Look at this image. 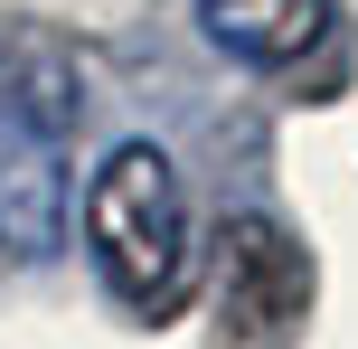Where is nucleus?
<instances>
[{"mask_svg":"<svg viewBox=\"0 0 358 349\" xmlns=\"http://www.w3.org/2000/svg\"><path fill=\"white\" fill-rule=\"evenodd\" d=\"M85 245L94 274L113 283V302L132 312H170L198 274V236H189V189H179L161 142H113L104 170L85 180Z\"/></svg>","mask_w":358,"mask_h":349,"instance_id":"obj_1","label":"nucleus"},{"mask_svg":"<svg viewBox=\"0 0 358 349\" xmlns=\"http://www.w3.org/2000/svg\"><path fill=\"white\" fill-rule=\"evenodd\" d=\"M302 302H311V264H302V245H292L283 227L245 218V227L227 236V321H255L245 349H283L292 321H302Z\"/></svg>","mask_w":358,"mask_h":349,"instance_id":"obj_2","label":"nucleus"},{"mask_svg":"<svg viewBox=\"0 0 358 349\" xmlns=\"http://www.w3.org/2000/svg\"><path fill=\"white\" fill-rule=\"evenodd\" d=\"M57 218H66V189H57V151L29 123L19 94H0V245L10 255H57Z\"/></svg>","mask_w":358,"mask_h":349,"instance_id":"obj_3","label":"nucleus"},{"mask_svg":"<svg viewBox=\"0 0 358 349\" xmlns=\"http://www.w3.org/2000/svg\"><path fill=\"white\" fill-rule=\"evenodd\" d=\"M198 19L236 66H302L330 38V0H198Z\"/></svg>","mask_w":358,"mask_h":349,"instance_id":"obj_4","label":"nucleus"}]
</instances>
